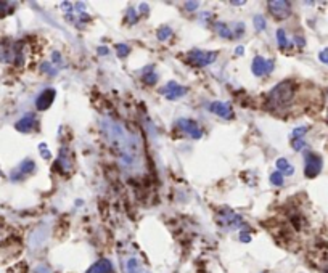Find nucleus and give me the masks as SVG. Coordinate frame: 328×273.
<instances>
[{
    "label": "nucleus",
    "instance_id": "f257e3e1",
    "mask_svg": "<svg viewBox=\"0 0 328 273\" xmlns=\"http://www.w3.org/2000/svg\"><path fill=\"white\" fill-rule=\"evenodd\" d=\"M102 132L126 171H140L144 167V148L135 134L113 119L102 120Z\"/></svg>",
    "mask_w": 328,
    "mask_h": 273
},
{
    "label": "nucleus",
    "instance_id": "f03ea898",
    "mask_svg": "<svg viewBox=\"0 0 328 273\" xmlns=\"http://www.w3.org/2000/svg\"><path fill=\"white\" fill-rule=\"evenodd\" d=\"M294 84L292 81H283L277 84L269 93V108L272 111H283L293 103Z\"/></svg>",
    "mask_w": 328,
    "mask_h": 273
},
{
    "label": "nucleus",
    "instance_id": "7ed1b4c3",
    "mask_svg": "<svg viewBox=\"0 0 328 273\" xmlns=\"http://www.w3.org/2000/svg\"><path fill=\"white\" fill-rule=\"evenodd\" d=\"M218 55H219L218 51H208V50L195 49L192 51H188L187 58H188V63H192L193 66L204 68V66L213 65V63L218 60Z\"/></svg>",
    "mask_w": 328,
    "mask_h": 273
},
{
    "label": "nucleus",
    "instance_id": "20e7f679",
    "mask_svg": "<svg viewBox=\"0 0 328 273\" xmlns=\"http://www.w3.org/2000/svg\"><path fill=\"white\" fill-rule=\"evenodd\" d=\"M218 222H219L220 227L229 228V230L240 228L241 225H245L243 217L240 214H237V212L232 211V209H227V207L218 212Z\"/></svg>",
    "mask_w": 328,
    "mask_h": 273
},
{
    "label": "nucleus",
    "instance_id": "39448f33",
    "mask_svg": "<svg viewBox=\"0 0 328 273\" xmlns=\"http://www.w3.org/2000/svg\"><path fill=\"white\" fill-rule=\"evenodd\" d=\"M267 7L272 17L277 19H287L292 17V3L287 0H271L267 2Z\"/></svg>",
    "mask_w": 328,
    "mask_h": 273
},
{
    "label": "nucleus",
    "instance_id": "423d86ee",
    "mask_svg": "<svg viewBox=\"0 0 328 273\" xmlns=\"http://www.w3.org/2000/svg\"><path fill=\"white\" fill-rule=\"evenodd\" d=\"M306 166H304V175L309 177V178H314L320 174L322 171V166H324V162H322V157L319 154L312 153V151H308L306 153Z\"/></svg>",
    "mask_w": 328,
    "mask_h": 273
},
{
    "label": "nucleus",
    "instance_id": "0eeeda50",
    "mask_svg": "<svg viewBox=\"0 0 328 273\" xmlns=\"http://www.w3.org/2000/svg\"><path fill=\"white\" fill-rule=\"evenodd\" d=\"M275 68V61L273 60H266L262 58V56H255V60H253V65H251V71L253 74L261 77V76H266V74H271Z\"/></svg>",
    "mask_w": 328,
    "mask_h": 273
},
{
    "label": "nucleus",
    "instance_id": "6e6552de",
    "mask_svg": "<svg viewBox=\"0 0 328 273\" xmlns=\"http://www.w3.org/2000/svg\"><path fill=\"white\" fill-rule=\"evenodd\" d=\"M177 127L182 130L183 134L190 135L192 138H201L203 136V130L198 127V124L192 119H179L177 120Z\"/></svg>",
    "mask_w": 328,
    "mask_h": 273
},
{
    "label": "nucleus",
    "instance_id": "1a4fd4ad",
    "mask_svg": "<svg viewBox=\"0 0 328 273\" xmlns=\"http://www.w3.org/2000/svg\"><path fill=\"white\" fill-rule=\"evenodd\" d=\"M209 111L214 113L216 116L222 119H232L234 118V108L227 102H213L209 104Z\"/></svg>",
    "mask_w": 328,
    "mask_h": 273
},
{
    "label": "nucleus",
    "instance_id": "9d476101",
    "mask_svg": "<svg viewBox=\"0 0 328 273\" xmlns=\"http://www.w3.org/2000/svg\"><path fill=\"white\" fill-rule=\"evenodd\" d=\"M187 92H188V88L181 85V84H177V82H169L167 85H164V88H161V93L167 100H177V98L183 97Z\"/></svg>",
    "mask_w": 328,
    "mask_h": 273
},
{
    "label": "nucleus",
    "instance_id": "9b49d317",
    "mask_svg": "<svg viewBox=\"0 0 328 273\" xmlns=\"http://www.w3.org/2000/svg\"><path fill=\"white\" fill-rule=\"evenodd\" d=\"M55 95H56V92L54 90V88H45V90L42 92L36 100L37 111H45V109H49L52 106V103H54Z\"/></svg>",
    "mask_w": 328,
    "mask_h": 273
},
{
    "label": "nucleus",
    "instance_id": "f8f14e48",
    "mask_svg": "<svg viewBox=\"0 0 328 273\" xmlns=\"http://www.w3.org/2000/svg\"><path fill=\"white\" fill-rule=\"evenodd\" d=\"M36 122H37L36 114L29 113V114H26V116L21 118L17 124H15V129H17L18 132H21V134H29L31 130L36 127Z\"/></svg>",
    "mask_w": 328,
    "mask_h": 273
},
{
    "label": "nucleus",
    "instance_id": "ddd939ff",
    "mask_svg": "<svg viewBox=\"0 0 328 273\" xmlns=\"http://www.w3.org/2000/svg\"><path fill=\"white\" fill-rule=\"evenodd\" d=\"M124 273H150L139 257H129L124 262Z\"/></svg>",
    "mask_w": 328,
    "mask_h": 273
},
{
    "label": "nucleus",
    "instance_id": "4468645a",
    "mask_svg": "<svg viewBox=\"0 0 328 273\" xmlns=\"http://www.w3.org/2000/svg\"><path fill=\"white\" fill-rule=\"evenodd\" d=\"M86 273H114V267L108 259H100Z\"/></svg>",
    "mask_w": 328,
    "mask_h": 273
},
{
    "label": "nucleus",
    "instance_id": "2eb2a0df",
    "mask_svg": "<svg viewBox=\"0 0 328 273\" xmlns=\"http://www.w3.org/2000/svg\"><path fill=\"white\" fill-rule=\"evenodd\" d=\"M58 166L61 167L63 172H70L73 167V157L70 154L68 148H61L60 150V156H58Z\"/></svg>",
    "mask_w": 328,
    "mask_h": 273
},
{
    "label": "nucleus",
    "instance_id": "dca6fc26",
    "mask_svg": "<svg viewBox=\"0 0 328 273\" xmlns=\"http://www.w3.org/2000/svg\"><path fill=\"white\" fill-rule=\"evenodd\" d=\"M34 169H36V164H34V161H31V159H26V161H23V162H21L18 169L13 172V177H12V180H15V178H17V175H26V174H31V172H34Z\"/></svg>",
    "mask_w": 328,
    "mask_h": 273
},
{
    "label": "nucleus",
    "instance_id": "f3484780",
    "mask_svg": "<svg viewBox=\"0 0 328 273\" xmlns=\"http://www.w3.org/2000/svg\"><path fill=\"white\" fill-rule=\"evenodd\" d=\"M214 29L218 31V34L220 35V37H224V39H235L234 29H232V26H229L227 23H216L214 24Z\"/></svg>",
    "mask_w": 328,
    "mask_h": 273
},
{
    "label": "nucleus",
    "instance_id": "a211bd4d",
    "mask_svg": "<svg viewBox=\"0 0 328 273\" xmlns=\"http://www.w3.org/2000/svg\"><path fill=\"white\" fill-rule=\"evenodd\" d=\"M158 79H160V76H158V72H155L153 68H146L145 72L142 74V81H144L146 85H155Z\"/></svg>",
    "mask_w": 328,
    "mask_h": 273
},
{
    "label": "nucleus",
    "instance_id": "6ab92c4d",
    "mask_svg": "<svg viewBox=\"0 0 328 273\" xmlns=\"http://www.w3.org/2000/svg\"><path fill=\"white\" fill-rule=\"evenodd\" d=\"M277 169H278V172H282V174H285V175H293L294 174V167L290 166V162L285 159V157L277 159Z\"/></svg>",
    "mask_w": 328,
    "mask_h": 273
},
{
    "label": "nucleus",
    "instance_id": "aec40b11",
    "mask_svg": "<svg viewBox=\"0 0 328 273\" xmlns=\"http://www.w3.org/2000/svg\"><path fill=\"white\" fill-rule=\"evenodd\" d=\"M156 34H158V39H160L161 42H166V40H169L172 37L174 33H172V29L169 28V26H161V28L158 29Z\"/></svg>",
    "mask_w": 328,
    "mask_h": 273
},
{
    "label": "nucleus",
    "instance_id": "412c9836",
    "mask_svg": "<svg viewBox=\"0 0 328 273\" xmlns=\"http://www.w3.org/2000/svg\"><path fill=\"white\" fill-rule=\"evenodd\" d=\"M277 42H278L280 49H288V47H290V42H288L287 34H285L283 29H278L277 31Z\"/></svg>",
    "mask_w": 328,
    "mask_h": 273
},
{
    "label": "nucleus",
    "instance_id": "4be33fe9",
    "mask_svg": "<svg viewBox=\"0 0 328 273\" xmlns=\"http://www.w3.org/2000/svg\"><path fill=\"white\" fill-rule=\"evenodd\" d=\"M130 51V47L128 44H118L116 45V53H118L119 58H126Z\"/></svg>",
    "mask_w": 328,
    "mask_h": 273
},
{
    "label": "nucleus",
    "instance_id": "5701e85b",
    "mask_svg": "<svg viewBox=\"0 0 328 273\" xmlns=\"http://www.w3.org/2000/svg\"><path fill=\"white\" fill-rule=\"evenodd\" d=\"M271 183L275 187H282L283 185V174L282 172H273V174L271 175Z\"/></svg>",
    "mask_w": 328,
    "mask_h": 273
},
{
    "label": "nucleus",
    "instance_id": "b1692460",
    "mask_svg": "<svg viewBox=\"0 0 328 273\" xmlns=\"http://www.w3.org/2000/svg\"><path fill=\"white\" fill-rule=\"evenodd\" d=\"M309 127H296L292 134V141L293 140H303V135L308 132Z\"/></svg>",
    "mask_w": 328,
    "mask_h": 273
},
{
    "label": "nucleus",
    "instance_id": "393cba45",
    "mask_svg": "<svg viewBox=\"0 0 328 273\" xmlns=\"http://www.w3.org/2000/svg\"><path fill=\"white\" fill-rule=\"evenodd\" d=\"M13 12V7L7 2H0V18L7 17V15H10Z\"/></svg>",
    "mask_w": 328,
    "mask_h": 273
},
{
    "label": "nucleus",
    "instance_id": "a878e982",
    "mask_svg": "<svg viewBox=\"0 0 328 273\" xmlns=\"http://www.w3.org/2000/svg\"><path fill=\"white\" fill-rule=\"evenodd\" d=\"M255 28L257 31H264L267 28L266 19H264V17H261V15H256V17H255Z\"/></svg>",
    "mask_w": 328,
    "mask_h": 273
},
{
    "label": "nucleus",
    "instance_id": "bb28decb",
    "mask_svg": "<svg viewBox=\"0 0 328 273\" xmlns=\"http://www.w3.org/2000/svg\"><path fill=\"white\" fill-rule=\"evenodd\" d=\"M126 19H128L130 24H134V23H137V21H139V15L135 13V8H132V7L128 8V13H126Z\"/></svg>",
    "mask_w": 328,
    "mask_h": 273
},
{
    "label": "nucleus",
    "instance_id": "cd10ccee",
    "mask_svg": "<svg viewBox=\"0 0 328 273\" xmlns=\"http://www.w3.org/2000/svg\"><path fill=\"white\" fill-rule=\"evenodd\" d=\"M42 71L45 72V74H50V76H56V69L52 65H49V63H44L42 65V68H40Z\"/></svg>",
    "mask_w": 328,
    "mask_h": 273
},
{
    "label": "nucleus",
    "instance_id": "c85d7f7f",
    "mask_svg": "<svg viewBox=\"0 0 328 273\" xmlns=\"http://www.w3.org/2000/svg\"><path fill=\"white\" fill-rule=\"evenodd\" d=\"M39 153H40V156L44 157V159H50V151L47 150V145L45 143H40L39 145Z\"/></svg>",
    "mask_w": 328,
    "mask_h": 273
},
{
    "label": "nucleus",
    "instance_id": "c756f323",
    "mask_svg": "<svg viewBox=\"0 0 328 273\" xmlns=\"http://www.w3.org/2000/svg\"><path fill=\"white\" fill-rule=\"evenodd\" d=\"M319 60L322 61V63H325V65H328V49H325V50H322L320 53H319Z\"/></svg>",
    "mask_w": 328,
    "mask_h": 273
},
{
    "label": "nucleus",
    "instance_id": "7c9ffc66",
    "mask_svg": "<svg viewBox=\"0 0 328 273\" xmlns=\"http://www.w3.org/2000/svg\"><path fill=\"white\" fill-rule=\"evenodd\" d=\"M185 7H187L188 12H193L195 7H198V2H187L185 3Z\"/></svg>",
    "mask_w": 328,
    "mask_h": 273
},
{
    "label": "nucleus",
    "instance_id": "2f4dec72",
    "mask_svg": "<svg viewBox=\"0 0 328 273\" xmlns=\"http://www.w3.org/2000/svg\"><path fill=\"white\" fill-rule=\"evenodd\" d=\"M52 58H54V61H55V63H61V60H60V53H58V51H54V55H52Z\"/></svg>",
    "mask_w": 328,
    "mask_h": 273
},
{
    "label": "nucleus",
    "instance_id": "473e14b6",
    "mask_svg": "<svg viewBox=\"0 0 328 273\" xmlns=\"http://www.w3.org/2000/svg\"><path fill=\"white\" fill-rule=\"evenodd\" d=\"M240 239L245 241V243H248V241H250V235H248V233H241L240 235Z\"/></svg>",
    "mask_w": 328,
    "mask_h": 273
},
{
    "label": "nucleus",
    "instance_id": "72a5a7b5",
    "mask_svg": "<svg viewBox=\"0 0 328 273\" xmlns=\"http://www.w3.org/2000/svg\"><path fill=\"white\" fill-rule=\"evenodd\" d=\"M98 53H100V55H108V49H107V47H100V49H98Z\"/></svg>",
    "mask_w": 328,
    "mask_h": 273
},
{
    "label": "nucleus",
    "instance_id": "f704fd0d",
    "mask_svg": "<svg viewBox=\"0 0 328 273\" xmlns=\"http://www.w3.org/2000/svg\"><path fill=\"white\" fill-rule=\"evenodd\" d=\"M235 53H237V55H243V53H245V49H243V47H238Z\"/></svg>",
    "mask_w": 328,
    "mask_h": 273
},
{
    "label": "nucleus",
    "instance_id": "c9c22d12",
    "mask_svg": "<svg viewBox=\"0 0 328 273\" xmlns=\"http://www.w3.org/2000/svg\"><path fill=\"white\" fill-rule=\"evenodd\" d=\"M296 42H298V45H299V47H303V45H304V40L301 39V37H296Z\"/></svg>",
    "mask_w": 328,
    "mask_h": 273
},
{
    "label": "nucleus",
    "instance_id": "e433bc0d",
    "mask_svg": "<svg viewBox=\"0 0 328 273\" xmlns=\"http://www.w3.org/2000/svg\"><path fill=\"white\" fill-rule=\"evenodd\" d=\"M325 272H327V273H328V260H327V262H325Z\"/></svg>",
    "mask_w": 328,
    "mask_h": 273
},
{
    "label": "nucleus",
    "instance_id": "4c0bfd02",
    "mask_svg": "<svg viewBox=\"0 0 328 273\" xmlns=\"http://www.w3.org/2000/svg\"><path fill=\"white\" fill-rule=\"evenodd\" d=\"M0 175H2V172H0Z\"/></svg>",
    "mask_w": 328,
    "mask_h": 273
},
{
    "label": "nucleus",
    "instance_id": "58836bf2",
    "mask_svg": "<svg viewBox=\"0 0 328 273\" xmlns=\"http://www.w3.org/2000/svg\"><path fill=\"white\" fill-rule=\"evenodd\" d=\"M327 119H328V116H327Z\"/></svg>",
    "mask_w": 328,
    "mask_h": 273
}]
</instances>
